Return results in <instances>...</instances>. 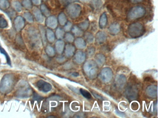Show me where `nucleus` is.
<instances>
[{"label":"nucleus","mask_w":158,"mask_h":118,"mask_svg":"<svg viewBox=\"0 0 158 118\" xmlns=\"http://www.w3.org/2000/svg\"><path fill=\"white\" fill-rule=\"evenodd\" d=\"M85 38L89 43H91L94 41V37L93 35L89 32H87L85 35Z\"/></svg>","instance_id":"38"},{"label":"nucleus","mask_w":158,"mask_h":118,"mask_svg":"<svg viewBox=\"0 0 158 118\" xmlns=\"http://www.w3.org/2000/svg\"><path fill=\"white\" fill-rule=\"evenodd\" d=\"M62 3L63 4H67V3L70 2V0H60Z\"/></svg>","instance_id":"48"},{"label":"nucleus","mask_w":158,"mask_h":118,"mask_svg":"<svg viewBox=\"0 0 158 118\" xmlns=\"http://www.w3.org/2000/svg\"><path fill=\"white\" fill-rule=\"evenodd\" d=\"M95 60H96V62L98 65H102L105 63V57L103 54L99 53L96 55Z\"/></svg>","instance_id":"21"},{"label":"nucleus","mask_w":158,"mask_h":118,"mask_svg":"<svg viewBox=\"0 0 158 118\" xmlns=\"http://www.w3.org/2000/svg\"><path fill=\"white\" fill-rule=\"evenodd\" d=\"M128 32L131 37H139L144 34L145 28L141 23L136 22L133 23L129 26Z\"/></svg>","instance_id":"3"},{"label":"nucleus","mask_w":158,"mask_h":118,"mask_svg":"<svg viewBox=\"0 0 158 118\" xmlns=\"http://www.w3.org/2000/svg\"><path fill=\"white\" fill-rule=\"evenodd\" d=\"M146 9L141 6H136L132 8L127 14V18L133 20L140 18L146 14Z\"/></svg>","instance_id":"5"},{"label":"nucleus","mask_w":158,"mask_h":118,"mask_svg":"<svg viewBox=\"0 0 158 118\" xmlns=\"http://www.w3.org/2000/svg\"><path fill=\"white\" fill-rule=\"evenodd\" d=\"M46 25L50 28L54 29L58 26V20L55 16H49L46 20Z\"/></svg>","instance_id":"12"},{"label":"nucleus","mask_w":158,"mask_h":118,"mask_svg":"<svg viewBox=\"0 0 158 118\" xmlns=\"http://www.w3.org/2000/svg\"><path fill=\"white\" fill-rule=\"evenodd\" d=\"M126 82V78L124 75L121 74L116 76L114 81V86L116 88L122 89L124 86Z\"/></svg>","instance_id":"10"},{"label":"nucleus","mask_w":158,"mask_h":118,"mask_svg":"<svg viewBox=\"0 0 158 118\" xmlns=\"http://www.w3.org/2000/svg\"><path fill=\"white\" fill-rule=\"evenodd\" d=\"M36 86L39 90L44 93L49 92L52 88V86L50 84L43 80L38 81Z\"/></svg>","instance_id":"9"},{"label":"nucleus","mask_w":158,"mask_h":118,"mask_svg":"<svg viewBox=\"0 0 158 118\" xmlns=\"http://www.w3.org/2000/svg\"><path fill=\"white\" fill-rule=\"evenodd\" d=\"M65 39L68 42H73L74 40L73 36L71 33H66L65 35Z\"/></svg>","instance_id":"41"},{"label":"nucleus","mask_w":158,"mask_h":118,"mask_svg":"<svg viewBox=\"0 0 158 118\" xmlns=\"http://www.w3.org/2000/svg\"><path fill=\"white\" fill-rule=\"evenodd\" d=\"M67 13L71 18H77L79 16L81 12V6L77 3L70 4L66 8Z\"/></svg>","instance_id":"6"},{"label":"nucleus","mask_w":158,"mask_h":118,"mask_svg":"<svg viewBox=\"0 0 158 118\" xmlns=\"http://www.w3.org/2000/svg\"><path fill=\"white\" fill-rule=\"evenodd\" d=\"M64 25V29L66 31H69L72 28V24L70 22H66Z\"/></svg>","instance_id":"43"},{"label":"nucleus","mask_w":158,"mask_h":118,"mask_svg":"<svg viewBox=\"0 0 158 118\" xmlns=\"http://www.w3.org/2000/svg\"><path fill=\"white\" fill-rule=\"evenodd\" d=\"M109 30L112 35H116L120 31V26L118 23H114L109 27Z\"/></svg>","instance_id":"18"},{"label":"nucleus","mask_w":158,"mask_h":118,"mask_svg":"<svg viewBox=\"0 0 158 118\" xmlns=\"http://www.w3.org/2000/svg\"><path fill=\"white\" fill-rule=\"evenodd\" d=\"M76 46L78 49H84L86 46L85 41L82 38H77L75 41Z\"/></svg>","instance_id":"24"},{"label":"nucleus","mask_w":158,"mask_h":118,"mask_svg":"<svg viewBox=\"0 0 158 118\" xmlns=\"http://www.w3.org/2000/svg\"><path fill=\"white\" fill-rule=\"evenodd\" d=\"M9 26L8 21L5 18L0 14V28H6Z\"/></svg>","instance_id":"29"},{"label":"nucleus","mask_w":158,"mask_h":118,"mask_svg":"<svg viewBox=\"0 0 158 118\" xmlns=\"http://www.w3.org/2000/svg\"><path fill=\"white\" fill-rule=\"evenodd\" d=\"M0 52L2 54H3V55L5 56V57H6L7 64H8L9 65H10V66H11V61L10 58L9 54L7 53L6 50L2 48V45H1V43H0Z\"/></svg>","instance_id":"28"},{"label":"nucleus","mask_w":158,"mask_h":118,"mask_svg":"<svg viewBox=\"0 0 158 118\" xmlns=\"http://www.w3.org/2000/svg\"><path fill=\"white\" fill-rule=\"evenodd\" d=\"M64 42L62 40H59L56 42L55 47L56 50L59 53H62L64 49Z\"/></svg>","instance_id":"23"},{"label":"nucleus","mask_w":158,"mask_h":118,"mask_svg":"<svg viewBox=\"0 0 158 118\" xmlns=\"http://www.w3.org/2000/svg\"><path fill=\"white\" fill-rule=\"evenodd\" d=\"M24 17L25 18L26 20L29 23H32L34 22V17H33V15L31 14V13H29V12H25L24 14Z\"/></svg>","instance_id":"34"},{"label":"nucleus","mask_w":158,"mask_h":118,"mask_svg":"<svg viewBox=\"0 0 158 118\" xmlns=\"http://www.w3.org/2000/svg\"><path fill=\"white\" fill-rule=\"evenodd\" d=\"M126 95L129 100H133L136 99L138 96V91L136 87L132 85L127 86L126 89Z\"/></svg>","instance_id":"7"},{"label":"nucleus","mask_w":158,"mask_h":118,"mask_svg":"<svg viewBox=\"0 0 158 118\" xmlns=\"http://www.w3.org/2000/svg\"><path fill=\"white\" fill-rule=\"evenodd\" d=\"M10 4L7 0H0V9L6 10L10 7Z\"/></svg>","instance_id":"32"},{"label":"nucleus","mask_w":158,"mask_h":118,"mask_svg":"<svg viewBox=\"0 0 158 118\" xmlns=\"http://www.w3.org/2000/svg\"><path fill=\"white\" fill-rule=\"evenodd\" d=\"M28 34L30 40L32 41V42H34V43H35L37 41H38L39 36L35 29L32 27L28 29Z\"/></svg>","instance_id":"14"},{"label":"nucleus","mask_w":158,"mask_h":118,"mask_svg":"<svg viewBox=\"0 0 158 118\" xmlns=\"http://www.w3.org/2000/svg\"><path fill=\"white\" fill-rule=\"evenodd\" d=\"M15 83L16 78L14 75L6 74L0 82V91L3 94H9L13 89Z\"/></svg>","instance_id":"1"},{"label":"nucleus","mask_w":158,"mask_h":118,"mask_svg":"<svg viewBox=\"0 0 158 118\" xmlns=\"http://www.w3.org/2000/svg\"><path fill=\"white\" fill-rule=\"evenodd\" d=\"M99 24L101 28H103L106 26L107 24V16L106 13H103L101 16Z\"/></svg>","instance_id":"19"},{"label":"nucleus","mask_w":158,"mask_h":118,"mask_svg":"<svg viewBox=\"0 0 158 118\" xmlns=\"http://www.w3.org/2000/svg\"><path fill=\"white\" fill-rule=\"evenodd\" d=\"M32 90L30 86L25 82H22L19 85L15 96L20 98H26L30 97L32 94Z\"/></svg>","instance_id":"4"},{"label":"nucleus","mask_w":158,"mask_h":118,"mask_svg":"<svg viewBox=\"0 0 158 118\" xmlns=\"http://www.w3.org/2000/svg\"><path fill=\"white\" fill-rule=\"evenodd\" d=\"M40 30V36H41V40L42 43L44 45H46L47 43V37H46V31L44 27L42 26H40L39 27Z\"/></svg>","instance_id":"27"},{"label":"nucleus","mask_w":158,"mask_h":118,"mask_svg":"<svg viewBox=\"0 0 158 118\" xmlns=\"http://www.w3.org/2000/svg\"><path fill=\"white\" fill-rule=\"evenodd\" d=\"M73 76L74 77H77L79 76V74L78 73H77V72H74V73H73Z\"/></svg>","instance_id":"49"},{"label":"nucleus","mask_w":158,"mask_h":118,"mask_svg":"<svg viewBox=\"0 0 158 118\" xmlns=\"http://www.w3.org/2000/svg\"><path fill=\"white\" fill-rule=\"evenodd\" d=\"M115 113L117 114L118 116H120L121 117H125L126 115L124 112H122L118 110H115Z\"/></svg>","instance_id":"44"},{"label":"nucleus","mask_w":158,"mask_h":118,"mask_svg":"<svg viewBox=\"0 0 158 118\" xmlns=\"http://www.w3.org/2000/svg\"><path fill=\"white\" fill-rule=\"evenodd\" d=\"M96 42L98 44H101L105 42L107 39V35L103 31H99L96 34Z\"/></svg>","instance_id":"16"},{"label":"nucleus","mask_w":158,"mask_h":118,"mask_svg":"<svg viewBox=\"0 0 158 118\" xmlns=\"http://www.w3.org/2000/svg\"><path fill=\"white\" fill-rule=\"evenodd\" d=\"M46 37L49 42H53L55 40V35L51 30L47 29Z\"/></svg>","instance_id":"25"},{"label":"nucleus","mask_w":158,"mask_h":118,"mask_svg":"<svg viewBox=\"0 0 158 118\" xmlns=\"http://www.w3.org/2000/svg\"><path fill=\"white\" fill-rule=\"evenodd\" d=\"M80 1L83 2H89L90 0H80Z\"/></svg>","instance_id":"50"},{"label":"nucleus","mask_w":158,"mask_h":118,"mask_svg":"<svg viewBox=\"0 0 158 118\" xmlns=\"http://www.w3.org/2000/svg\"><path fill=\"white\" fill-rule=\"evenodd\" d=\"M46 52L47 54L50 57H53L55 55V52L54 49L50 46H48L46 48Z\"/></svg>","instance_id":"35"},{"label":"nucleus","mask_w":158,"mask_h":118,"mask_svg":"<svg viewBox=\"0 0 158 118\" xmlns=\"http://www.w3.org/2000/svg\"><path fill=\"white\" fill-rule=\"evenodd\" d=\"M92 94H93V96L97 98V99L99 100H102L103 99V98H102V96H100V95H98V94H97L96 93H93L92 92Z\"/></svg>","instance_id":"46"},{"label":"nucleus","mask_w":158,"mask_h":118,"mask_svg":"<svg viewBox=\"0 0 158 118\" xmlns=\"http://www.w3.org/2000/svg\"><path fill=\"white\" fill-rule=\"evenodd\" d=\"M52 117H54V116H52ZM52 117V116H51V117Z\"/></svg>","instance_id":"51"},{"label":"nucleus","mask_w":158,"mask_h":118,"mask_svg":"<svg viewBox=\"0 0 158 118\" xmlns=\"http://www.w3.org/2000/svg\"><path fill=\"white\" fill-rule=\"evenodd\" d=\"M84 72L89 78L94 79L97 77L98 72V65L93 60L85 62L83 66Z\"/></svg>","instance_id":"2"},{"label":"nucleus","mask_w":158,"mask_h":118,"mask_svg":"<svg viewBox=\"0 0 158 118\" xmlns=\"http://www.w3.org/2000/svg\"><path fill=\"white\" fill-rule=\"evenodd\" d=\"M14 25L15 29L17 31L22 30L25 26V21L22 16H18L14 20Z\"/></svg>","instance_id":"11"},{"label":"nucleus","mask_w":158,"mask_h":118,"mask_svg":"<svg viewBox=\"0 0 158 118\" xmlns=\"http://www.w3.org/2000/svg\"><path fill=\"white\" fill-rule=\"evenodd\" d=\"M44 1H46V0H44Z\"/></svg>","instance_id":"52"},{"label":"nucleus","mask_w":158,"mask_h":118,"mask_svg":"<svg viewBox=\"0 0 158 118\" xmlns=\"http://www.w3.org/2000/svg\"><path fill=\"white\" fill-rule=\"evenodd\" d=\"M23 5L25 8L28 10L32 8V3L30 0H23Z\"/></svg>","instance_id":"37"},{"label":"nucleus","mask_w":158,"mask_h":118,"mask_svg":"<svg viewBox=\"0 0 158 118\" xmlns=\"http://www.w3.org/2000/svg\"><path fill=\"white\" fill-rule=\"evenodd\" d=\"M95 48L93 47H89L87 49V53L89 56H92L94 55L95 53Z\"/></svg>","instance_id":"42"},{"label":"nucleus","mask_w":158,"mask_h":118,"mask_svg":"<svg viewBox=\"0 0 158 118\" xmlns=\"http://www.w3.org/2000/svg\"><path fill=\"white\" fill-rule=\"evenodd\" d=\"M33 3L36 6H39L41 3V0H32Z\"/></svg>","instance_id":"45"},{"label":"nucleus","mask_w":158,"mask_h":118,"mask_svg":"<svg viewBox=\"0 0 158 118\" xmlns=\"http://www.w3.org/2000/svg\"><path fill=\"white\" fill-rule=\"evenodd\" d=\"M33 14L35 18L38 22L40 23H43L45 21V18L43 16L41 11L37 7L34 8L33 10Z\"/></svg>","instance_id":"15"},{"label":"nucleus","mask_w":158,"mask_h":118,"mask_svg":"<svg viewBox=\"0 0 158 118\" xmlns=\"http://www.w3.org/2000/svg\"><path fill=\"white\" fill-rule=\"evenodd\" d=\"M80 92L82 95L84 96L86 98L90 99L91 98V94L88 91L86 90L85 89H83V88H81L80 89Z\"/></svg>","instance_id":"40"},{"label":"nucleus","mask_w":158,"mask_h":118,"mask_svg":"<svg viewBox=\"0 0 158 118\" xmlns=\"http://www.w3.org/2000/svg\"><path fill=\"white\" fill-rule=\"evenodd\" d=\"M58 20H59V23L61 26H64L67 22V18H66V16L63 13L60 14L59 17H58Z\"/></svg>","instance_id":"31"},{"label":"nucleus","mask_w":158,"mask_h":118,"mask_svg":"<svg viewBox=\"0 0 158 118\" xmlns=\"http://www.w3.org/2000/svg\"><path fill=\"white\" fill-rule=\"evenodd\" d=\"M89 26V22L88 20H85L79 25V28L83 30H86Z\"/></svg>","instance_id":"39"},{"label":"nucleus","mask_w":158,"mask_h":118,"mask_svg":"<svg viewBox=\"0 0 158 118\" xmlns=\"http://www.w3.org/2000/svg\"><path fill=\"white\" fill-rule=\"evenodd\" d=\"M131 2L134 4L139 3L141 2L143 0H130Z\"/></svg>","instance_id":"47"},{"label":"nucleus","mask_w":158,"mask_h":118,"mask_svg":"<svg viewBox=\"0 0 158 118\" xmlns=\"http://www.w3.org/2000/svg\"><path fill=\"white\" fill-rule=\"evenodd\" d=\"M12 6L14 9L17 12H21L23 9V6L20 2L16 0H14L12 2Z\"/></svg>","instance_id":"26"},{"label":"nucleus","mask_w":158,"mask_h":118,"mask_svg":"<svg viewBox=\"0 0 158 118\" xmlns=\"http://www.w3.org/2000/svg\"><path fill=\"white\" fill-rule=\"evenodd\" d=\"M103 5L102 0H91V5L95 10L100 9Z\"/></svg>","instance_id":"22"},{"label":"nucleus","mask_w":158,"mask_h":118,"mask_svg":"<svg viewBox=\"0 0 158 118\" xmlns=\"http://www.w3.org/2000/svg\"><path fill=\"white\" fill-rule=\"evenodd\" d=\"M147 95L150 97L155 98L157 97L158 87L157 85H150L146 89Z\"/></svg>","instance_id":"13"},{"label":"nucleus","mask_w":158,"mask_h":118,"mask_svg":"<svg viewBox=\"0 0 158 118\" xmlns=\"http://www.w3.org/2000/svg\"><path fill=\"white\" fill-rule=\"evenodd\" d=\"M72 32L75 36L77 37L82 36L83 34V31L80 28L77 27V26H74L72 29Z\"/></svg>","instance_id":"30"},{"label":"nucleus","mask_w":158,"mask_h":118,"mask_svg":"<svg viewBox=\"0 0 158 118\" xmlns=\"http://www.w3.org/2000/svg\"><path fill=\"white\" fill-rule=\"evenodd\" d=\"M64 31L62 29L60 28H58L56 30V36L58 39L62 38L64 36Z\"/></svg>","instance_id":"36"},{"label":"nucleus","mask_w":158,"mask_h":118,"mask_svg":"<svg viewBox=\"0 0 158 118\" xmlns=\"http://www.w3.org/2000/svg\"><path fill=\"white\" fill-rule=\"evenodd\" d=\"M74 61L78 64H81L85 61V54L82 51H77L75 55Z\"/></svg>","instance_id":"17"},{"label":"nucleus","mask_w":158,"mask_h":118,"mask_svg":"<svg viewBox=\"0 0 158 118\" xmlns=\"http://www.w3.org/2000/svg\"><path fill=\"white\" fill-rule=\"evenodd\" d=\"M40 9H41V13H43V14L45 15L46 16H49L50 15V11L45 5H41Z\"/></svg>","instance_id":"33"},{"label":"nucleus","mask_w":158,"mask_h":118,"mask_svg":"<svg viewBox=\"0 0 158 118\" xmlns=\"http://www.w3.org/2000/svg\"><path fill=\"white\" fill-rule=\"evenodd\" d=\"M75 48L71 44H68L65 46V53L67 57H71L73 54Z\"/></svg>","instance_id":"20"},{"label":"nucleus","mask_w":158,"mask_h":118,"mask_svg":"<svg viewBox=\"0 0 158 118\" xmlns=\"http://www.w3.org/2000/svg\"><path fill=\"white\" fill-rule=\"evenodd\" d=\"M113 77V73L111 69L109 67H105L102 69L100 73V77L101 79L105 83H108L110 82Z\"/></svg>","instance_id":"8"}]
</instances>
